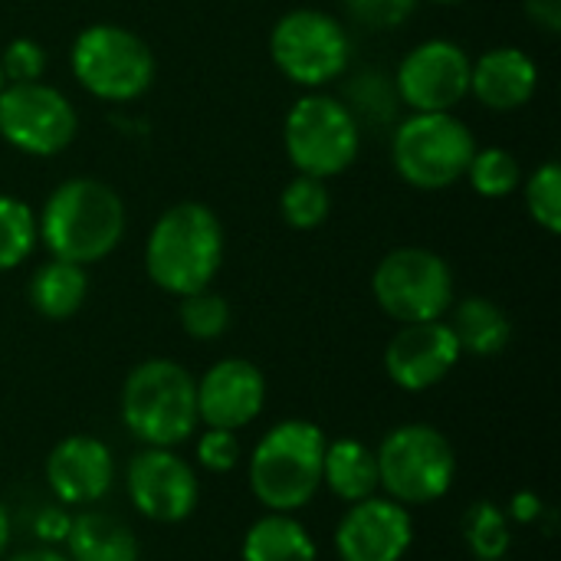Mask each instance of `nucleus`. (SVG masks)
Here are the masks:
<instances>
[{"instance_id":"a211bd4d","label":"nucleus","mask_w":561,"mask_h":561,"mask_svg":"<svg viewBox=\"0 0 561 561\" xmlns=\"http://www.w3.org/2000/svg\"><path fill=\"white\" fill-rule=\"evenodd\" d=\"M539 92V62L523 46H493L470 62V95L490 112H519Z\"/></svg>"},{"instance_id":"c85d7f7f","label":"nucleus","mask_w":561,"mask_h":561,"mask_svg":"<svg viewBox=\"0 0 561 561\" xmlns=\"http://www.w3.org/2000/svg\"><path fill=\"white\" fill-rule=\"evenodd\" d=\"M523 201L539 230L556 237L561 230V168L559 161H542L533 174H523Z\"/></svg>"},{"instance_id":"20e7f679","label":"nucleus","mask_w":561,"mask_h":561,"mask_svg":"<svg viewBox=\"0 0 561 561\" xmlns=\"http://www.w3.org/2000/svg\"><path fill=\"white\" fill-rule=\"evenodd\" d=\"M122 427L141 447H181L197 427V378L171 358H145L138 362L118 398Z\"/></svg>"},{"instance_id":"4c0bfd02","label":"nucleus","mask_w":561,"mask_h":561,"mask_svg":"<svg viewBox=\"0 0 561 561\" xmlns=\"http://www.w3.org/2000/svg\"><path fill=\"white\" fill-rule=\"evenodd\" d=\"M10 539H13V519H10V510L0 500V561L10 556Z\"/></svg>"},{"instance_id":"f8f14e48","label":"nucleus","mask_w":561,"mask_h":561,"mask_svg":"<svg viewBox=\"0 0 561 561\" xmlns=\"http://www.w3.org/2000/svg\"><path fill=\"white\" fill-rule=\"evenodd\" d=\"M125 493L141 519L178 526L201 506V477L174 447H141L125 467Z\"/></svg>"},{"instance_id":"423d86ee","label":"nucleus","mask_w":561,"mask_h":561,"mask_svg":"<svg viewBox=\"0 0 561 561\" xmlns=\"http://www.w3.org/2000/svg\"><path fill=\"white\" fill-rule=\"evenodd\" d=\"M477 135L457 112H408L391 128V164L414 191H447L463 181Z\"/></svg>"},{"instance_id":"412c9836","label":"nucleus","mask_w":561,"mask_h":561,"mask_svg":"<svg viewBox=\"0 0 561 561\" xmlns=\"http://www.w3.org/2000/svg\"><path fill=\"white\" fill-rule=\"evenodd\" d=\"M69 561H141L138 536L128 523L108 513H72V529L62 542Z\"/></svg>"},{"instance_id":"f257e3e1","label":"nucleus","mask_w":561,"mask_h":561,"mask_svg":"<svg viewBox=\"0 0 561 561\" xmlns=\"http://www.w3.org/2000/svg\"><path fill=\"white\" fill-rule=\"evenodd\" d=\"M128 230V210L122 194L89 174H76L59 181L39 214H36V237L39 247L66 263L92 266L108 260Z\"/></svg>"},{"instance_id":"2eb2a0df","label":"nucleus","mask_w":561,"mask_h":561,"mask_svg":"<svg viewBox=\"0 0 561 561\" xmlns=\"http://www.w3.org/2000/svg\"><path fill=\"white\" fill-rule=\"evenodd\" d=\"M463 352L447 319L401 325L385 348V371L394 388L424 394L450 378Z\"/></svg>"},{"instance_id":"6e6552de","label":"nucleus","mask_w":561,"mask_h":561,"mask_svg":"<svg viewBox=\"0 0 561 561\" xmlns=\"http://www.w3.org/2000/svg\"><path fill=\"white\" fill-rule=\"evenodd\" d=\"M283 151L296 174L332 181L358 161L362 125L339 95L316 89L289 105L283 118Z\"/></svg>"},{"instance_id":"7c9ffc66","label":"nucleus","mask_w":561,"mask_h":561,"mask_svg":"<svg viewBox=\"0 0 561 561\" xmlns=\"http://www.w3.org/2000/svg\"><path fill=\"white\" fill-rule=\"evenodd\" d=\"M243 463V444L237 431L224 427H204L201 437L194 440V467L207 473H233Z\"/></svg>"},{"instance_id":"72a5a7b5","label":"nucleus","mask_w":561,"mask_h":561,"mask_svg":"<svg viewBox=\"0 0 561 561\" xmlns=\"http://www.w3.org/2000/svg\"><path fill=\"white\" fill-rule=\"evenodd\" d=\"M72 529V513L59 503H49L43 506L36 516H33V536L39 546H49V549H62L66 536Z\"/></svg>"},{"instance_id":"c756f323","label":"nucleus","mask_w":561,"mask_h":561,"mask_svg":"<svg viewBox=\"0 0 561 561\" xmlns=\"http://www.w3.org/2000/svg\"><path fill=\"white\" fill-rule=\"evenodd\" d=\"M178 322H181L187 339H194V342H217V339L227 335V329L233 322V312H230V302L220 293L201 289V293L181 299Z\"/></svg>"},{"instance_id":"ea45409f","label":"nucleus","mask_w":561,"mask_h":561,"mask_svg":"<svg viewBox=\"0 0 561 561\" xmlns=\"http://www.w3.org/2000/svg\"><path fill=\"white\" fill-rule=\"evenodd\" d=\"M3 85H7V79H3V69H0V92H3Z\"/></svg>"},{"instance_id":"4468645a","label":"nucleus","mask_w":561,"mask_h":561,"mask_svg":"<svg viewBox=\"0 0 561 561\" xmlns=\"http://www.w3.org/2000/svg\"><path fill=\"white\" fill-rule=\"evenodd\" d=\"M339 561H404L414 546V516L385 493L352 503L332 536Z\"/></svg>"},{"instance_id":"c9c22d12","label":"nucleus","mask_w":561,"mask_h":561,"mask_svg":"<svg viewBox=\"0 0 561 561\" xmlns=\"http://www.w3.org/2000/svg\"><path fill=\"white\" fill-rule=\"evenodd\" d=\"M526 16L549 36L561 30V0H526Z\"/></svg>"},{"instance_id":"5701e85b","label":"nucleus","mask_w":561,"mask_h":561,"mask_svg":"<svg viewBox=\"0 0 561 561\" xmlns=\"http://www.w3.org/2000/svg\"><path fill=\"white\" fill-rule=\"evenodd\" d=\"M240 561H319V546L293 513H266L250 523Z\"/></svg>"},{"instance_id":"473e14b6","label":"nucleus","mask_w":561,"mask_h":561,"mask_svg":"<svg viewBox=\"0 0 561 561\" xmlns=\"http://www.w3.org/2000/svg\"><path fill=\"white\" fill-rule=\"evenodd\" d=\"M417 3L421 0H345V10L368 30H398L414 16Z\"/></svg>"},{"instance_id":"6ab92c4d","label":"nucleus","mask_w":561,"mask_h":561,"mask_svg":"<svg viewBox=\"0 0 561 561\" xmlns=\"http://www.w3.org/2000/svg\"><path fill=\"white\" fill-rule=\"evenodd\" d=\"M26 299L33 312L46 322H66L79 316L89 299V266L66 263L56 256L43 260L26 283Z\"/></svg>"},{"instance_id":"7ed1b4c3","label":"nucleus","mask_w":561,"mask_h":561,"mask_svg":"<svg viewBox=\"0 0 561 561\" xmlns=\"http://www.w3.org/2000/svg\"><path fill=\"white\" fill-rule=\"evenodd\" d=\"M325 431L306 417L273 424L250 450V493L266 513H299L322 490Z\"/></svg>"},{"instance_id":"1a4fd4ad","label":"nucleus","mask_w":561,"mask_h":561,"mask_svg":"<svg viewBox=\"0 0 561 561\" xmlns=\"http://www.w3.org/2000/svg\"><path fill=\"white\" fill-rule=\"evenodd\" d=\"M270 59L286 82L316 92L339 82L348 72L352 33L329 10L296 7L273 23Z\"/></svg>"},{"instance_id":"9d476101","label":"nucleus","mask_w":561,"mask_h":561,"mask_svg":"<svg viewBox=\"0 0 561 561\" xmlns=\"http://www.w3.org/2000/svg\"><path fill=\"white\" fill-rule=\"evenodd\" d=\"M371 296L398 325L434 322L447 319L457 302V279L440 253L427 247H398L378 260L371 273Z\"/></svg>"},{"instance_id":"2f4dec72","label":"nucleus","mask_w":561,"mask_h":561,"mask_svg":"<svg viewBox=\"0 0 561 561\" xmlns=\"http://www.w3.org/2000/svg\"><path fill=\"white\" fill-rule=\"evenodd\" d=\"M46 66H49V53L33 36H13L0 49V69L7 82H36L46 76Z\"/></svg>"},{"instance_id":"4be33fe9","label":"nucleus","mask_w":561,"mask_h":561,"mask_svg":"<svg viewBox=\"0 0 561 561\" xmlns=\"http://www.w3.org/2000/svg\"><path fill=\"white\" fill-rule=\"evenodd\" d=\"M322 486L342 500V503H362L375 493L378 486V460L375 450L355 437H335L325 444V460H322Z\"/></svg>"},{"instance_id":"aec40b11","label":"nucleus","mask_w":561,"mask_h":561,"mask_svg":"<svg viewBox=\"0 0 561 561\" xmlns=\"http://www.w3.org/2000/svg\"><path fill=\"white\" fill-rule=\"evenodd\" d=\"M447 316H450L447 322H450L463 355L496 358L513 342V319H510V312L500 302L486 299V296H467V299L454 302Z\"/></svg>"},{"instance_id":"f03ea898","label":"nucleus","mask_w":561,"mask_h":561,"mask_svg":"<svg viewBox=\"0 0 561 561\" xmlns=\"http://www.w3.org/2000/svg\"><path fill=\"white\" fill-rule=\"evenodd\" d=\"M224 250L217 210L204 201H178L158 214L145 237V273L161 293L184 299L214 286Z\"/></svg>"},{"instance_id":"393cba45","label":"nucleus","mask_w":561,"mask_h":561,"mask_svg":"<svg viewBox=\"0 0 561 561\" xmlns=\"http://www.w3.org/2000/svg\"><path fill=\"white\" fill-rule=\"evenodd\" d=\"M463 539L477 561H503L513 549V523L503 506L490 500H477L463 513Z\"/></svg>"},{"instance_id":"f704fd0d","label":"nucleus","mask_w":561,"mask_h":561,"mask_svg":"<svg viewBox=\"0 0 561 561\" xmlns=\"http://www.w3.org/2000/svg\"><path fill=\"white\" fill-rule=\"evenodd\" d=\"M503 513L516 526H536L549 510H546V503H542V496L536 490H519V493L510 496V503L503 506Z\"/></svg>"},{"instance_id":"39448f33","label":"nucleus","mask_w":561,"mask_h":561,"mask_svg":"<svg viewBox=\"0 0 561 561\" xmlns=\"http://www.w3.org/2000/svg\"><path fill=\"white\" fill-rule=\"evenodd\" d=\"M69 72L92 99L125 105L154 85L158 59L135 30L122 23H89L69 46Z\"/></svg>"},{"instance_id":"b1692460","label":"nucleus","mask_w":561,"mask_h":561,"mask_svg":"<svg viewBox=\"0 0 561 561\" xmlns=\"http://www.w3.org/2000/svg\"><path fill=\"white\" fill-rule=\"evenodd\" d=\"M345 85H342V102L345 108L355 115V122L365 128V125H391L398 122V108H401V99H398V89H394V79L381 69H358V72H345L342 76Z\"/></svg>"},{"instance_id":"e433bc0d","label":"nucleus","mask_w":561,"mask_h":561,"mask_svg":"<svg viewBox=\"0 0 561 561\" xmlns=\"http://www.w3.org/2000/svg\"><path fill=\"white\" fill-rule=\"evenodd\" d=\"M3 561H69L62 549H49V546H36V549H23V552H13Z\"/></svg>"},{"instance_id":"ddd939ff","label":"nucleus","mask_w":561,"mask_h":561,"mask_svg":"<svg viewBox=\"0 0 561 561\" xmlns=\"http://www.w3.org/2000/svg\"><path fill=\"white\" fill-rule=\"evenodd\" d=\"M470 53L447 36L421 39L391 76L401 105L408 112H454L470 95Z\"/></svg>"},{"instance_id":"9b49d317","label":"nucleus","mask_w":561,"mask_h":561,"mask_svg":"<svg viewBox=\"0 0 561 561\" xmlns=\"http://www.w3.org/2000/svg\"><path fill=\"white\" fill-rule=\"evenodd\" d=\"M79 135V112L72 99L36 79L7 82L0 92V141L26 158H56Z\"/></svg>"},{"instance_id":"a878e982","label":"nucleus","mask_w":561,"mask_h":561,"mask_svg":"<svg viewBox=\"0 0 561 561\" xmlns=\"http://www.w3.org/2000/svg\"><path fill=\"white\" fill-rule=\"evenodd\" d=\"M332 214V191L329 181L309 178V174H293L289 184L279 194V217L286 227L309 233L319 230Z\"/></svg>"},{"instance_id":"bb28decb","label":"nucleus","mask_w":561,"mask_h":561,"mask_svg":"<svg viewBox=\"0 0 561 561\" xmlns=\"http://www.w3.org/2000/svg\"><path fill=\"white\" fill-rule=\"evenodd\" d=\"M36 247V210L16 194H0V273L23 266Z\"/></svg>"},{"instance_id":"f3484780","label":"nucleus","mask_w":561,"mask_h":561,"mask_svg":"<svg viewBox=\"0 0 561 561\" xmlns=\"http://www.w3.org/2000/svg\"><path fill=\"white\" fill-rule=\"evenodd\" d=\"M266 375L250 358H220L197 378V417L204 427L243 431L266 408Z\"/></svg>"},{"instance_id":"0eeeda50","label":"nucleus","mask_w":561,"mask_h":561,"mask_svg":"<svg viewBox=\"0 0 561 561\" xmlns=\"http://www.w3.org/2000/svg\"><path fill=\"white\" fill-rule=\"evenodd\" d=\"M378 486L394 503L414 510L440 503L457 480V450L444 431L424 421L391 427L378 450Z\"/></svg>"},{"instance_id":"58836bf2","label":"nucleus","mask_w":561,"mask_h":561,"mask_svg":"<svg viewBox=\"0 0 561 561\" xmlns=\"http://www.w3.org/2000/svg\"><path fill=\"white\" fill-rule=\"evenodd\" d=\"M427 3H434V7H463L467 0H427Z\"/></svg>"},{"instance_id":"dca6fc26","label":"nucleus","mask_w":561,"mask_h":561,"mask_svg":"<svg viewBox=\"0 0 561 561\" xmlns=\"http://www.w3.org/2000/svg\"><path fill=\"white\" fill-rule=\"evenodd\" d=\"M53 500L66 510H89L115 486V457L105 440L92 434L62 437L43 463Z\"/></svg>"},{"instance_id":"cd10ccee","label":"nucleus","mask_w":561,"mask_h":561,"mask_svg":"<svg viewBox=\"0 0 561 561\" xmlns=\"http://www.w3.org/2000/svg\"><path fill=\"white\" fill-rule=\"evenodd\" d=\"M463 178L470 181L473 194H480L486 201H503V197L519 191L523 168H519V158L510 148L486 145V148H477V154H473Z\"/></svg>"}]
</instances>
